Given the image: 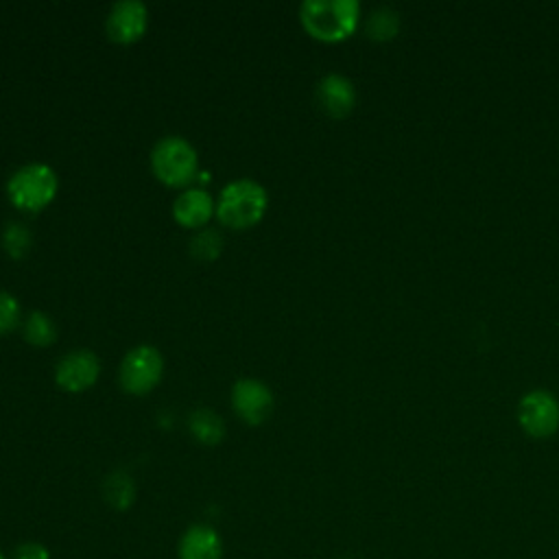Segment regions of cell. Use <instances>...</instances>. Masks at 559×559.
<instances>
[{"instance_id": "cell-1", "label": "cell", "mask_w": 559, "mask_h": 559, "mask_svg": "<svg viewBox=\"0 0 559 559\" xmlns=\"http://www.w3.org/2000/svg\"><path fill=\"white\" fill-rule=\"evenodd\" d=\"M360 17L358 0H306L299 7L304 28L321 41H341L349 37Z\"/></svg>"}, {"instance_id": "cell-2", "label": "cell", "mask_w": 559, "mask_h": 559, "mask_svg": "<svg viewBox=\"0 0 559 559\" xmlns=\"http://www.w3.org/2000/svg\"><path fill=\"white\" fill-rule=\"evenodd\" d=\"M269 194L262 183L253 179H234L229 181L216 203V216L225 227L247 229L253 227L266 212Z\"/></svg>"}, {"instance_id": "cell-3", "label": "cell", "mask_w": 559, "mask_h": 559, "mask_svg": "<svg viewBox=\"0 0 559 559\" xmlns=\"http://www.w3.org/2000/svg\"><path fill=\"white\" fill-rule=\"evenodd\" d=\"M59 188L57 173L44 162H31L20 166L7 181L9 201L26 212L46 207Z\"/></svg>"}, {"instance_id": "cell-4", "label": "cell", "mask_w": 559, "mask_h": 559, "mask_svg": "<svg viewBox=\"0 0 559 559\" xmlns=\"http://www.w3.org/2000/svg\"><path fill=\"white\" fill-rule=\"evenodd\" d=\"M199 166V155L194 146L181 135H164L155 142L151 151V168L159 181L166 186L188 183Z\"/></svg>"}, {"instance_id": "cell-5", "label": "cell", "mask_w": 559, "mask_h": 559, "mask_svg": "<svg viewBox=\"0 0 559 559\" xmlns=\"http://www.w3.org/2000/svg\"><path fill=\"white\" fill-rule=\"evenodd\" d=\"M164 358L153 345L131 347L120 362V384L127 393L144 395L162 380Z\"/></svg>"}, {"instance_id": "cell-6", "label": "cell", "mask_w": 559, "mask_h": 559, "mask_svg": "<svg viewBox=\"0 0 559 559\" xmlns=\"http://www.w3.org/2000/svg\"><path fill=\"white\" fill-rule=\"evenodd\" d=\"M518 424L533 439H546L559 428V400L546 389H533L518 404Z\"/></svg>"}, {"instance_id": "cell-7", "label": "cell", "mask_w": 559, "mask_h": 559, "mask_svg": "<svg viewBox=\"0 0 559 559\" xmlns=\"http://www.w3.org/2000/svg\"><path fill=\"white\" fill-rule=\"evenodd\" d=\"M100 376V360L92 349H72L59 358L55 382L70 393L90 389Z\"/></svg>"}, {"instance_id": "cell-8", "label": "cell", "mask_w": 559, "mask_h": 559, "mask_svg": "<svg viewBox=\"0 0 559 559\" xmlns=\"http://www.w3.org/2000/svg\"><path fill=\"white\" fill-rule=\"evenodd\" d=\"M231 406L240 419L258 426L273 411V391L258 378H240L231 386Z\"/></svg>"}, {"instance_id": "cell-9", "label": "cell", "mask_w": 559, "mask_h": 559, "mask_svg": "<svg viewBox=\"0 0 559 559\" xmlns=\"http://www.w3.org/2000/svg\"><path fill=\"white\" fill-rule=\"evenodd\" d=\"M107 35L118 44L140 39L148 26V9L142 0H120L107 13Z\"/></svg>"}, {"instance_id": "cell-10", "label": "cell", "mask_w": 559, "mask_h": 559, "mask_svg": "<svg viewBox=\"0 0 559 559\" xmlns=\"http://www.w3.org/2000/svg\"><path fill=\"white\" fill-rule=\"evenodd\" d=\"M317 103L332 118H345L356 105V87L341 72H328L317 83Z\"/></svg>"}, {"instance_id": "cell-11", "label": "cell", "mask_w": 559, "mask_h": 559, "mask_svg": "<svg viewBox=\"0 0 559 559\" xmlns=\"http://www.w3.org/2000/svg\"><path fill=\"white\" fill-rule=\"evenodd\" d=\"M216 212V203L203 188H190L183 190L175 203H173V216L181 227H194L203 229V225L212 218Z\"/></svg>"}, {"instance_id": "cell-12", "label": "cell", "mask_w": 559, "mask_h": 559, "mask_svg": "<svg viewBox=\"0 0 559 559\" xmlns=\"http://www.w3.org/2000/svg\"><path fill=\"white\" fill-rule=\"evenodd\" d=\"M179 559H223V539L210 524H192L179 539Z\"/></svg>"}, {"instance_id": "cell-13", "label": "cell", "mask_w": 559, "mask_h": 559, "mask_svg": "<svg viewBox=\"0 0 559 559\" xmlns=\"http://www.w3.org/2000/svg\"><path fill=\"white\" fill-rule=\"evenodd\" d=\"M188 428L192 437L205 445H214L225 437V424L221 415L210 408H194L188 417Z\"/></svg>"}, {"instance_id": "cell-14", "label": "cell", "mask_w": 559, "mask_h": 559, "mask_svg": "<svg viewBox=\"0 0 559 559\" xmlns=\"http://www.w3.org/2000/svg\"><path fill=\"white\" fill-rule=\"evenodd\" d=\"M103 498L107 500L109 507L124 511L133 504L135 498V485L133 478L124 469H114L107 474L103 483Z\"/></svg>"}, {"instance_id": "cell-15", "label": "cell", "mask_w": 559, "mask_h": 559, "mask_svg": "<svg viewBox=\"0 0 559 559\" xmlns=\"http://www.w3.org/2000/svg\"><path fill=\"white\" fill-rule=\"evenodd\" d=\"M400 13L389 7V4H382V7H376L367 22H365V31L371 39H378V41H384V39H391L397 35L400 31Z\"/></svg>"}, {"instance_id": "cell-16", "label": "cell", "mask_w": 559, "mask_h": 559, "mask_svg": "<svg viewBox=\"0 0 559 559\" xmlns=\"http://www.w3.org/2000/svg\"><path fill=\"white\" fill-rule=\"evenodd\" d=\"M22 334H24V338H26L31 345L46 347V345L55 343V338H57V325H55V321H52L46 312L33 310V312L24 319Z\"/></svg>"}, {"instance_id": "cell-17", "label": "cell", "mask_w": 559, "mask_h": 559, "mask_svg": "<svg viewBox=\"0 0 559 559\" xmlns=\"http://www.w3.org/2000/svg\"><path fill=\"white\" fill-rule=\"evenodd\" d=\"M223 249V236L216 229H199L190 240V251L197 260H214Z\"/></svg>"}, {"instance_id": "cell-18", "label": "cell", "mask_w": 559, "mask_h": 559, "mask_svg": "<svg viewBox=\"0 0 559 559\" xmlns=\"http://www.w3.org/2000/svg\"><path fill=\"white\" fill-rule=\"evenodd\" d=\"M2 245H4V249L11 258H22L31 247V231L26 229L24 223L11 221V223L4 225Z\"/></svg>"}, {"instance_id": "cell-19", "label": "cell", "mask_w": 559, "mask_h": 559, "mask_svg": "<svg viewBox=\"0 0 559 559\" xmlns=\"http://www.w3.org/2000/svg\"><path fill=\"white\" fill-rule=\"evenodd\" d=\"M22 317L17 299L9 290H0V334H7L17 328Z\"/></svg>"}, {"instance_id": "cell-20", "label": "cell", "mask_w": 559, "mask_h": 559, "mask_svg": "<svg viewBox=\"0 0 559 559\" xmlns=\"http://www.w3.org/2000/svg\"><path fill=\"white\" fill-rule=\"evenodd\" d=\"M11 559H50V550L39 542H22L15 546Z\"/></svg>"}, {"instance_id": "cell-21", "label": "cell", "mask_w": 559, "mask_h": 559, "mask_svg": "<svg viewBox=\"0 0 559 559\" xmlns=\"http://www.w3.org/2000/svg\"><path fill=\"white\" fill-rule=\"evenodd\" d=\"M0 559H7V557H4V552H2V550H0Z\"/></svg>"}, {"instance_id": "cell-22", "label": "cell", "mask_w": 559, "mask_h": 559, "mask_svg": "<svg viewBox=\"0 0 559 559\" xmlns=\"http://www.w3.org/2000/svg\"><path fill=\"white\" fill-rule=\"evenodd\" d=\"M347 559H349V557H347Z\"/></svg>"}]
</instances>
